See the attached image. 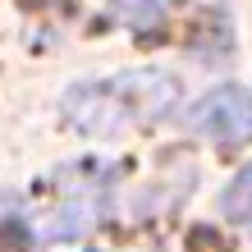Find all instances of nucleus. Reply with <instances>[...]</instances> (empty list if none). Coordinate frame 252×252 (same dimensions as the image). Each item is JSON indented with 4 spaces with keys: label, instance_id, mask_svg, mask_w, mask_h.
I'll use <instances>...</instances> for the list:
<instances>
[{
    "label": "nucleus",
    "instance_id": "20e7f679",
    "mask_svg": "<svg viewBox=\"0 0 252 252\" xmlns=\"http://www.w3.org/2000/svg\"><path fill=\"white\" fill-rule=\"evenodd\" d=\"M115 5V14H120L124 23H133V28H152L160 14H165V0H110Z\"/></svg>",
    "mask_w": 252,
    "mask_h": 252
},
{
    "label": "nucleus",
    "instance_id": "7ed1b4c3",
    "mask_svg": "<svg viewBox=\"0 0 252 252\" xmlns=\"http://www.w3.org/2000/svg\"><path fill=\"white\" fill-rule=\"evenodd\" d=\"M220 211H225L229 220H252V165H243L229 179L225 197H220Z\"/></svg>",
    "mask_w": 252,
    "mask_h": 252
},
{
    "label": "nucleus",
    "instance_id": "f03ea898",
    "mask_svg": "<svg viewBox=\"0 0 252 252\" xmlns=\"http://www.w3.org/2000/svg\"><path fill=\"white\" fill-rule=\"evenodd\" d=\"M184 124L211 142H252V92L234 83L211 87L206 96H197L188 106Z\"/></svg>",
    "mask_w": 252,
    "mask_h": 252
},
{
    "label": "nucleus",
    "instance_id": "f257e3e1",
    "mask_svg": "<svg viewBox=\"0 0 252 252\" xmlns=\"http://www.w3.org/2000/svg\"><path fill=\"white\" fill-rule=\"evenodd\" d=\"M179 101V83L160 69H138V73H115L101 83H78L64 92V120L78 133H124L133 124H156L165 120Z\"/></svg>",
    "mask_w": 252,
    "mask_h": 252
}]
</instances>
